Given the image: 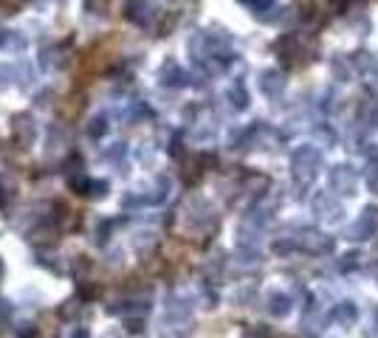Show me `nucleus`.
I'll return each instance as SVG.
<instances>
[{
  "label": "nucleus",
  "instance_id": "f257e3e1",
  "mask_svg": "<svg viewBox=\"0 0 378 338\" xmlns=\"http://www.w3.org/2000/svg\"><path fill=\"white\" fill-rule=\"evenodd\" d=\"M319 164H322V153H319L317 147H299V150L294 153V161H291L297 183H299V186H308V183L314 180Z\"/></svg>",
  "mask_w": 378,
  "mask_h": 338
},
{
  "label": "nucleus",
  "instance_id": "f03ea898",
  "mask_svg": "<svg viewBox=\"0 0 378 338\" xmlns=\"http://www.w3.org/2000/svg\"><path fill=\"white\" fill-rule=\"evenodd\" d=\"M330 189L339 195H356V175L347 167L330 169Z\"/></svg>",
  "mask_w": 378,
  "mask_h": 338
},
{
  "label": "nucleus",
  "instance_id": "7ed1b4c3",
  "mask_svg": "<svg viewBox=\"0 0 378 338\" xmlns=\"http://www.w3.org/2000/svg\"><path fill=\"white\" fill-rule=\"evenodd\" d=\"M299 248L311 251V254H327L333 248V242H330V237H324L319 231H305L302 240H299Z\"/></svg>",
  "mask_w": 378,
  "mask_h": 338
},
{
  "label": "nucleus",
  "instance_id": "20e7f679",
  "mask_svg": "<svg viewBox=\"0 0 378 338\" xmlns=\"http://www.w3.org/2000/svg\"><path fill=\"white\" fill-rule=\"evenodd\" d=\"M378 228V212L373 209H367L364 215H362V220L353 225V231H350V237H356V240H367V237H373Z\"/></svg>",
  "mask_w": 378,
  "mask_h": 338
},
{
  "label": "nucleus",
  "instance_id": "39448f33",
  "mask_svg": "<svg viewBox=\"0 0 378 338\" xmlns=\"http://www.w3.org/2000/svg\"><path fill=\"white\" fill-rule=\"evenodd\" d=\"M317 212H319V217H324V220H339V215H342L339 203H333L330 195H319L317 198Z\"/></svg>",
  "mask_w": 378,
  "mask_h": 338
},
{
  "label": "nucleus",
  "instance_id": "423d86ee",
  "mask_svg": "<svg viewBox=\"0 0 378 338\" xmlns=\"http://www.w3.org/2000/svg\"><path fill=\"white\" fill-rule=\"evenodd\" d=\"M260 85L266 88V93H277V91L282 88V82H279V76H277L274 71H269V73H266V76L260 79Z\"/></svg>",
  "mask_w": 378,
  "mask_h": 338
},
{
  "label": "nucleus",
  "instance_id": "0eeeda50",
  "mask_svg": "<svg viewBox=\"0 0 378 338\" xmlns=\"http://www.w3.org/2000/svg\"><path fill=\"white\" fill-rule=\"evenodd\" d=\"M336 319H342V322H353V319H356V307H353L350 302H342V304L336 307Z\"/></svg>",
  "mask_w": 378,
  "mask_h": 338
},
{
  "label": "nucleus",
  "instance_id": "6e6552de",
  "mask_svg": "<svg viewBox=\"0 0 378 338\" xmlns=\"http://www.w3.org/2000/svg\"><path fill=\"white\" fill-rule=\"evenodd\" d=\"M288 310H291L288 296H274V307H271V313H274V316H282V313H288Z\"/></svg>",
  "mask_w": 378,
  "mask_h": 338
},
{
  "label": "nucleus",
  "instance_id": "1a4fd4ad",
  "mask_svg": "<svg viewBox=\"0 0 378 338\" xmlns=\"http://www.w3.org/2000/svg\"><path fill=\"white\" fill-rule=\"evenodd\" d=\"M367 183L373 186V189H378V153L370 158V172H367Z\"/></svg>",
  "mask_w": 378,
  "mask_h": 338
}]
</instances>
